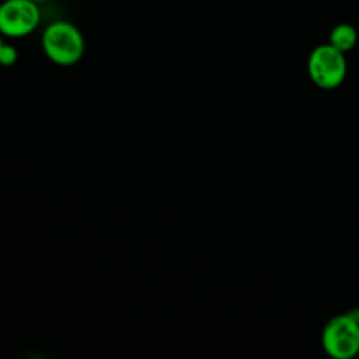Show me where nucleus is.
Listing matches in <instances>:
<instances>
[{"label":"nucleus","instance_id":"nucleus-5","mask_svg":"<svg viewBox=\"0 0 359 359\" xmlns=\"http://www.w3.org/2000/svg\"><path fill=\"white\" fill-rule=\"evenodd\" d=\"M330 44L335 46L342 53L353 51L354 46L358 44V32L353 25L340 23L330 34Z\"/></svg>","mask_w":359,"mask_h":359},{"label":"nucleus","instance_id":"nucleus-1","mask_svg":"<svg viewBox=\"0 0 359 359\" xmlns=\"http://www.w3.org/2000/svg\"><path fill=\"white\" fill-rule=\"evenodd\" d=\"M42 49L53 63L62 67L76 65L84 55V37L70 21H55L42 34Z\"/></svg>","mask_w":359,"mask_h":359},{"label":"nucleus","instance_id":"nucleus-2","mask_svg":"<svg viewBox=\"0 0 359 359\" xmlns=\"http://www.w3.org/2000/svg\"><path fill=\"white\" fill-rule=\"evenodd\" d=\"M325 353L333 359H353L359 354V323L354 314H339L326 323L321 335Z\"/></svg>","mask_w":359,"mask_h":359},{"label":"nucleus","instance_id":"nucleus-7","mask_svg":"<svg viewBox=\"0 0 359 359\" xmlns=\"http://www.w3.org/2000/svg\"><path fill=\"white\" fill-rule=\"evenodd\" d=\"M353 314H354V318H356V319H358V323H359V307L356 309V311L353 312Z\"/></svg>","mask_w":359,"mask_h":359},{"label":"nucleus","instance_id":"nucleus-6","mask_svg":"<svg viewBox=\"0 0 359 359\" xmlns=\"http://www.w3.org/2000/svg\"><path fill=\"white\" fill-rule=\"evenodd\" d=\"M18 62V51L13 44H7L4 42L2 48H0V65L2 67H11Z\"/></svg>","mask_w":359,"mask_h":359},{"label":"nucleus","instance_id":"nucleus-8","mask_svg":"<svg viewBox=\"0 0 359 359\" xmlns=\"http://www.w3.org/2000/svg\"><path fill=\"white\" fill-rule=\"evenodd\" d=\"M32 2H35V4H42V2H46V0H32Z\"/></svg>","mask_w":359,"mask_h":359},{"label":"nucleus","instance_id":"nucleus-3","mask_svg":"<svg viewBox=\"0 0 359 359\" xmlns=\"http://www.w3.org/2000/svg\"><path fill=\"white\" fill-rule=\"evenodd\" d=\"M309 76L316 86L323 90H333L344 83L347 76L346 53L333 44H321L309 56Z\"/></svg>","mask_w":359,"mask_h":359},{"label":"nucleus","instance_id":"nucleus-9","mask_svg":"<svg viewBox=\"0 0 359 359\" xmlns=\"http://www.w3.org/2000/svg\"><path fill=\"white\" fill-rule=\"evenodd\" d=\"M2 44H4V39H2V34H0V48H2Z\"/></svg>","mask_w":359,"mask_h":359},{"label":"nucleus","instance_id":"nucleus-4","mask_svg":"<svg viewBox=\"0 0 359 359\" xmlns=\"http://www.w3.org/2000/svg\"><path fill=\"white\" fill-rule=\"evenodd\" d=\"M41 23L39 4L32 0H6L0 4V34L4 37H25Z\"/></svg>","mask_w":359,"mask_h":359}]
</instances>
